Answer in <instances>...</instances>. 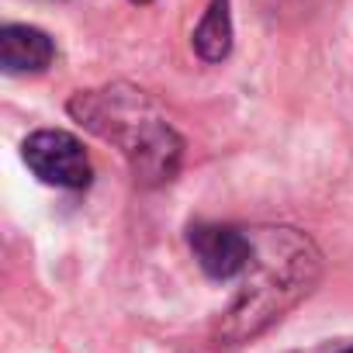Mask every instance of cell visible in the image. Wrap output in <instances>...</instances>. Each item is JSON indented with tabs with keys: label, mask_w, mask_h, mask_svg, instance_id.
Returning <instances> with one entry per match:
<instances>
[{
	"label": "cell",
	"mask_w": 353,
	"mask_h": 353,
	"mask_svg": "<svg viewBox=\"0 0 353 353\" xmlns=\"http://www.w3.org/2000/svg\"><path fill=\"white\" fill-rule=\"evenodd\" d=\"M191 250H194L198 267L215 281L246 274V267L253 263V253H256L250 236H243L232 225H212V222L191 229Z\"/></svg>",
	"instance_id": "cell-4"
},
{
	"label": "cell",
	"mask_w": 353,
	"mask_h": 353,
	"mask_svg": "<svg viewBox=\"0 0 353 353\" xmlns=\"http://www.w3.org/2000/svg\"><path fill=\"white\" fill-rule=\"evenodd\" d=\"M25 163L42 184L52 188H87L90 184V156L83 142L59 128H42L25 139Z\"/></svg>",
	"instance_id": "cell-3"
},
{
	"label": "cell",
	"mask_w": 353,
	"mask_h": 353,
	"mask_svg": "<svg viewBox=\"0 0 353 353\" xmlns=\"http://www.w3.org/2000/svg\"><path fill=\"white\" fill-rule=\"evenodd\" d=\"M305 253H308V243H301L298 253L281 263V270H277V260H270L263 253H253V263L260 267V277L253 284H246L243 298L236 301V308L229 315L232 339L260 332L267 322L281 319V312L308 291V284L315 277V260L305 256Z\"/></svg>",
	"instance_id": "cell-2"
},
{
	"label": "cell",
	"mask_w": 353,
	"mask_h": 353,
	"mask_svg": "<svg viewBox=\"0 0 353 353\" xmlns=\"http://www.w3.org/2000/svg\"><path fill=\"white\" fill-rule=\"evenodd\" d=\"M142 94L128 90V97L121 94H80L73 101V111L80 118H111V125H101L94 132H101L104 139H118L125 145V152L135 159V173H156V176H170L173 173V159L181 152V139L173 135V128L163 118H135V111L142 108Z\"/></svg>",
	"instance_id": "cell-1"
},
{
	"label": "cell",
	"mask_w": 353,
	"mask_h": 353,
	"mask_svg": "<svg viewBox=\"0 0 353 353\" xmlns=\"http://www.w3.org/2000/svg\"><path fill=\"white\" fill-rule=\"evenodd\" d=\"M343 353H353V350H343Z\"/></svg>",
	"instance_id": "cell-7"
},
{
	"label": "cell",
	"mask_w": 353,
	"mask_h": 353,
	"mask_svg": "<svg viewBox=\"0 0 353 353\" xmlns=\"http://www.w3.org/2000/svg\"><path fill=\"white\" fill-rule=\"evenodd\" d=\"M56 59V46L46 32L32 25L0 28V66L4 73H39Z\"/></svg>",
	"instance_id": "cell-5"
},
{
	"label": "cell",
	"mask_w": 353,
	"mask_h": 353,
	"mask_svg": "<svg viewBox=\"0 0 353 353\" xmlns=\"http://www.w3.org/2000/svg\"><path fill=\"white\" fill-rule=\"evenodd\" d=\"M132 4H149V0H132Z\"/></svg>",
	"instance_id": "cell-6"
}]
</instances>
